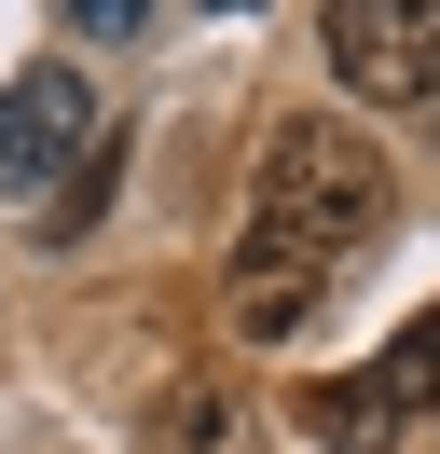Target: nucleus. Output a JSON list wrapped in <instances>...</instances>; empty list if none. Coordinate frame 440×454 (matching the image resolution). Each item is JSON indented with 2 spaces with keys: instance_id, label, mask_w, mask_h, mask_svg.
<instances>
[{
  "instance_id": "nucleus-3",
  "label": "nucleus",
  "mask_w": 440,
  "mask_h": 454,
  "mask_svg": "<svg viewBox=\"0 0 440 454\" xmlns=\"http://www.w3.org/2000/svg\"><path fill=\"white\" fill-rule=\"evenodd\" d=\"M317 56H330L344 97H412L427 56H440V14H427V0H330V14H317Z\"/></svg>"
},
{
  "instance_id": "nucleus-6",
  "label": "nucleus",
  "mask_w": 440,
  "mask_h": 454,
  "mask_svg": "<svg viewBox=\"0 0 440 454\" xmlns=\"http://www.w3.org/2000/svg\"><path fill=\"white\" fill-rule=\"evenodd\" d=\"M372 386L399 399V413H440V303H427V317H412V331L372 358Z\"/></svg>"
},
{
  "instance_id": "nucleus-4",
  "label": "nucleus",
  "mask_w": 440,
  "mask_h": 454,
  "mask_svg": "<svg viewBox=\"0 0 440 454\" xmlns=\"http://www.w3.org/2000/svg\"><path fill=\"white\" fill-rule=\"evenodd\" d=\"M138 454H262V399H248L234 372H179Z\"/></svg>"
},
{
  "instance_id": "nucleus-5",
  "label": "nucleus",
  "mask_w": 440,
  "mask_h": 454,
  "mask_svg": "<svg viewBox=\"0 0 440 454\" xmlns=\"http://www.w3.org/2000/svg\"><path fill=\"white\" fill-rule=\"evenodd\" d=\"M302 427H317L330 454H385L399 441V399H385L372 372H317V386H302Z\"/></svg>"
},
{
  "instance_id": "nucleus-2",
  "label": "nucleus",
  "mask_w": 440,
  "mask_h": 454,
  "mask_svg": "<svg viewBox=\"0 0 440 454\" xmlns=\"http://www.w3.org/2000/svg\"><path fill=\"white\" fill-rule=\"evenodd\" d=\"M55 166H97V83H82L69 56H42L0 97V193H42Z\"/></svg>"
},
{
  "instance_id": "nucleus-1",
  "label": "nucleus",
  "mask_w": 440,
  "mask_h": 454,
  "mask_svg": "<svg viewBox=\"0 0 440 454\" xmlns=\"http://www.w3.org/2000/svg\"><path fill=\"white\" fill-rule=\"evenodd\" d=\"M385 234V152L344 111H289L262 124V166H248V234H234V331H302L317 289L344 276Z\"/></svg>"
},
{
  "instance_id": "nucleus-7",
  "label": "nucleus",
  "mask_w": 440,
  "mask_h": 454,
  "mask_svg": "<svg viewBox=\"0 0 440 454\" xmlns=\"http://www.w3.org/2000/svg\"><path fill=\"white\" fill-rule=\"evenodd\" d=\"M412 111H427V138H440V56H427V83H412Z\"/></svg>"
}]
</instances>
